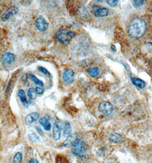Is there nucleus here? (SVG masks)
<instances>
[{"label":"nucleus","mask_w":152,"mask_h":163,"mask_svg":"<svg viewBox=\"0 0 152 163\" xmlns=\"http://www.w3.org/2000/svg\"><path fill=\"white\" fill-rule=\"evenodd\" d=\"M146 22L140 18H135L131 21L128 27V33L133 38L141 37L147 30Z\"/></svg>","instance_id":"1"},{"label":"nucleus","mask_w":152,"mask_h":163,"mask_svg":"<svg viewBox=\"0 0 152 163\" xmlns=\"http://www.w3.org/2000/svg\"><path fill=\"white\" fill-rule=\"evenodd\" d=\"M56 37L60 43L66 45L70 43L75 37V34L68 29H59L56 33Z\"/></svg>","instance_id":"2"},{"label":"nucleus","mask_w":152,"mask_h":163,"mask_svg":"<svg viewBox=\"0 0 152 163\" xmlns=\"http://www.w3.org/2000/svg\"><path fill=\"white\" fill-rule=\"evenodd\" d=\"M89 149L87 144L85 142L77 140L72 146V153L79 157H82L85 155Z\"/></svg>","instance_id":"3"},{"label":"nucleus","mask_w":152,"mask_h":163,"mask_svg":"<svg viewBox=\"0 0 152 163\" xmlns=\"http://www.w3.org/2000/svg\"><path fill=\"white\" fill-rule=\"evenodd\" d=\"M99 109L103 115L109 116L112 113L114 108L112 104L107 101H103L99 104Z\"/></svg>","instance_id":"4"},{"label":"nucleus","mask_w":152,"mask_h":163,"mask_svg":"<svg viewBox=\"0 0 152 163\" xmlns=\"http://www.w3.org/2000/svg\"><path fill=\"white\" fill-rule=\"evenodd\" d=\"M92 12L95 17H106L108 15L109 9L98 5H93L92 6Z\"/></svg>","instance_id":"5"},{"label":"nucleus","mask_w":152,"mask_h":163,"mask_svg":"<svg viewBox=\"0 0 152 163\" xmlns=\"http://www.w3.org/2000/svg\"><path fill=\"white\" fill-rule=\"evenodd\" d=\"M19 11V9L16 6L9 8L1 16V20L3 21H6L10 17L16 15Z\"/></svg>","instance_id":"6"},{"label":"nucleus","mask_w":152,"mask_h":163,"mask_svg":"<svg viewBox=\"0 0 152 163\" xmlns=\"http://www.w3.org/2000/svg\"><path fill=\"white\" fill-rule=\"evenodd\" d=\"M64 128L63 123L61 121H56L55 122L53 126L52 130V135L53 137L55 140H59L60 138L61 131Z\"/></svg>","instance_id":"7"},{"label":"nucleus","mask_w":152,"mask_h":163,"mask_svg":"<svg viewBox=\"0 0 152 163\" xmlns=\"http://www.w3.org/2000/svg\"><path fill=\"white\" fill-rule=\"evenodd\" d=\"M74 72L72 69H66L64 70L63 80L66 84H72L74 82Z\"/></svg>","instance_id":"8"},{"label":"nucleus","mask_w":152,"mask_h":163,"mask_svg":"<svg viewBox=\"0 0 152 163\" xmlns=\"http://www.w3.org/2000/svg\"><path fill=\"white\" fill-rule=\"evenodd\" d=\"M35 26L39 31L45 32L47 29L49 25L46 20L43 17L40 16L35 21Z\"/></svg>","instance_id":"9"},{"label":"nucleus","mask_w":152,"mask_h":163,"mask_svg":"<svg viewBox=\"0 0 152 163\" xmlns=\"http://www.w3.org/2000/svg\"><path fill=\"white\" fill-rule=\"evenodd\" d=\"M15 61V55L9 52L5 53L1 57L2 63L4 65H8L13 63Z\"/></svg>","instance_id":"10"},{"label":"nucleus","mask_w":152,"mask_h":163,"mask_svg":"<svg viewBox=\"0 0 152 163\" xmlns=\"http://www.w3.org/2000/svg\"><path fill=\"white\" fill-rule=\"evenodd\" d=\"M77 140H78L77 135L75 133L72 134L69 137H67L66 140L63 142L62 145L64 147H70L71 146H73Z\"/></svg>","instance_id":"11"},{"label":"nucleus","mask_w":152,"mask_h":163,"mask_svg":"<svg viewBox=\"0 0 152 163\" xmlns=\"http://www.w3.org/2000/svg\"><path fill=\"white\" fill-rule=\"evenodd\" d=\"M50 117L48 115L43 117L42 118L40 119L39 120V124L42 125L44 129L46 131H50L51 128V123H49V120H50Z\"/></svg>","instance_id":"12"},{"label":"nucleus","mask_w":152,"mask_h":163,"mask_svg":"<svg viewBox=\"0 0 152 163\" xmlns=\"http://www.w3.org/2000/svg\"><path fill=\"white\" fill-rule=\"evenodd\" d=\"M110 142L114 144H120L124 142V137L122 135L116 133H112L109 138Z\"/></svg>","instance_id":"13"},{"label":"nucleus","mask_w":152,"mask_h":163,"mask_svg":"<svg viewBox=\"0 0 152 163\" xmlns=\"http://www.w3.org/2000/svg\"><path fill=\"white\" fill-rule=\"evenodd\" d=\"M39 117V115L37 112H31L26 117V124L27 125H30L35 121L38 120Z\"/></svg>","instance_id":"14"},{"label":"nucleus","mask_w":152,"mask_h":163,"mask_svg":"<svg viewBox=\"0 0 152 163\" xmlns=\"http://www.w3.org/2000/svg\"><path fill=\"white\" fill-rule=\"evenodd\" d=\"M131 81L134 85H135L137 87H139V88H141V89L144 88L146 85L145 82L143 81V80L139 78H136V77L132 78Z\"/></svg>","instance_id":"15"},{"label":"nucleus","mask_w":152,"mask_h":163,"mask_svg":"<svg viewBox=\"0 0 152 163\" xmlns=\"http://www.w3.org/2000/svg\"><path fill=\"white\" fill-rule=\"evenodd\" d=\"M18 96L20 99V100H21V101L22 103V104L25 107H29V103H28V101H27V99H26L25 91L23 90V89H20V90H19V92H18Z\"/></svg>","instance_id":"16"},{"label":"nucleus","mask_w":152,"mask_h":163,"mask_svg":"<svg viewBox=\"0 0 152 163\" xmlns=\"http://www.w3.org/2000/svg\"><path fill=\"white\" fill-rule=\"evenodd\" d=\"M71 126L69 122H66L64 125V136L65 137H69L71 133Z\"/></svg>","instance_id":"17"},{"label":"nucleus","mask_w":152,"mask_h":163,"mask_svg":"<svg viewBox=\"0 0 152 163\" xmlns=\"http://www.w3.org/2000/svg\"><path fill=\"white\" fill-rule=\"evenodd\" d=\"M87 72L89 74L93 77H97V76L99 74V69L97 67H93V68H90L87 70Z\"/></svg>","instance_id":"18"},{"label":"nucleus","mask_w":152,"mask_h":163,"mask_svg":"<svg viewBox=\"0 0 152 163\" xmlns=\"http://www.w3.org/2000/svg\"><path fill=\"white\" fill-rule=\"evenodd\" d=\"M30 78L37 85L41 86L42 87L44 86L43 82L42 81H41V80H39L38 78L36 77L33 74H30Z\"/></svg>","instance_id":"19"},{"label":"nucleus","mask_w":152,"mask_h":163,"mask_svg":"<svg viewBox=\"0 0 152 163\" xmlns=\"http://www.w3.org/2000/svg\"><path fill=\"white\" fill-rule=\"evenodd\" d=\"M37 92L33 88H30L27 92V94L30 99L31 100H35L37 98Z\"/></svg>","instance_id":"20"},{"label":"nucleus","mask_w":152,"mask_h":163,"mask_svg":"<svg viewBox=\"0 0 152 163\" xmlns=\"http://www.w3.org/2000/svg\"><path fill=\"white\" fill-rule=\"evenodd\" d=\"M23 156L21 152H18L14 155L13 159V163H21L22 160Z\"/></svg>","instance_id":"21"},{"label":"nucleus","mask_w":152,"mask_h":163,"mask_svg":"<svg viewBox=\"0 0 152 163\" xmlns=\"http://www.w3.org/2000/svg\"><path fill=\"white\" fill-rule=\"evenodd\" d=\"M56 160L58 163H70L67 158L62 155H58L56 157Z\"/></svg>","instance_id":"22"},{"label":"nucleus","mask_w":152,"mask_h":163,"mask_svg":"<svg viewBox=\"0 0 152 163\" xmlns=\"http://www.w3.org/2000/svg\"><path fill=\"white\" fill-rule=\"evenodd\" d=\"M28 137L30 140L34 142H38L39 141V138L35 133H31L28 135Z\"/></svg>","instance_id":"23"},{"label":"nucleus","mask_w":152,"mask_h":163,"mask_svg":"<svg viewBox=\"0 0 152 163\" xmlns=\"http://www.w3.org/2000/svg\"><path fill=\"white\" fill-rule=\"evenodd\" d=\"M38 71H39L40 72L43 73L44 74H45L47 77H50L51 74L43 66H39L38 68Z\"/></svg>","instance_id":"24"},{"label":"nucleus","mask_w":152,"mask_h":163,"mask_svg":"<svg viewBox=\"0 0 152 163\" xmlns=\"http://www.w3.org/2000/svg\"><path fill=\"white\" fill-rule=\"evenodd\" d=\"M118 0H108L107 1V3L111 7H114L118 4Z\"/></svg>","instance_id":"25"},{"label":"nucleus","mask_w":152,"mask_h":163,"mask_svg":"<svg viewBox=\"0 0 152 163\" xmlns=\"http://www.w3.org/2000/svg\"><path fill=\"white\" fill-rule=\"evenodd\" d=\"M144 1H134L133 5L135 8H139L144 4Z\"/></svg>","instance_id":"26"},{"label":"nucleus","mask_w":152,"mask_h":163,"mask_svg":"<svg viewBox=\"0 0 152 163\" xmlns=\"http://www.w3.org/2000/svg\"><path fill=\"white\" fill-rule=\"evenodd\" d=\"M35 90H36L37 94H40V95L42 94L43 93V92H44L43 89L41 88H40V87H37V88H35Z\"/></svg>","instance_id":"27"},{"label":"nucleus","mask_w":152,"mask_h":163,"mask_svg":"<svg viewBox=\"0 0 152 163\" xmlns=\"http://www.w3.org/2000/svg\"><path fill=\"white\" fill-rule=\"evenodd\" d=\"M36 129H37V132H38V133L40 135H41V136H43V135H44V133H43V132L42 131V129H41L39 127H37V128H36Z\"/></svg>","instance_id":"28"},{"label":"nucleus","mask_w":152,"mask_h":163,"mask_svg":"<svg viewBox=\"0 0 152 163\" xmlns=\"http://www.w3.org/2000/svg\"><path fill=\"white\" fill-rule=\"evenodd\" d=\"M29 163H38V160L35 159H31L30 160Z\"/></svg>","instance_id":"29"},{"label":"nucleus","mask_w":152,"mask_h":163,"mask_svg":"<svg viewBox=\"0 0 152 163\" xmlns=\"http://www.w3.org/2000/svg\"><path fill=\"white\" fill-rule=\"evenodd\" d=\"M110 48H111V49H112V51H116V47H115V45H112L111 46V47H110Z\"/></svg>","instance_id":"30"},{"label":"nucleus","mask_w":152,"mask_h":163,"mask_svg":"<svg viewBox=\"0 0 152 163\" xmlns=\"http://www.w3.org/2000/svg\"><path fill=\"white\" fill-rule=\"evenodd\" d=\"M97 2H103V1H97Z\"/></svg>","instance_id":"31"}]
</instances>
